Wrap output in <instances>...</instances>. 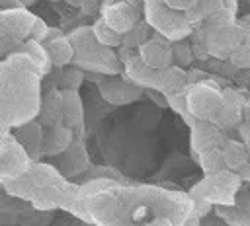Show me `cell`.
Wrapping results in <instances>:
<instances>
[{"mask_svg":"<svg viewBox=\"0 0 250 226\" xmlns=\"http://www.w3.org/2000/svg\"><path fill=\"white\" fill-rule=\"evenodd\" d=\"M223 158L229 170L232 171H240L248 162H250V152L244 144V140H234V138H227V142L223 144Z\"/></svg>","mask_w":250,"mask_h":226,"instance_id":"cell-19","label":"cell"},{"mask_svg":"<svg viewBox=\"0 0 250 226\" xmlns=\"http://www.w3.org/2000/svg\"><path fill=\"white\" fill-rule=\"evenodd\" d=\"M189 76L188 72L180 66V64H170L166 68L160 70V76H158V88L162 94H180V92H188L189 88Z\"/></svg>","mask_w":250,"mask_h":226,"instance_id":"cell-17","label":"cell"},{"mask_svg":"<svg viewBox=\"0 0 250 226\" xmlns=\"http://www.w3.org/2000/svg\"><path fill=\"white\" fill-rule=\"evenodd\" d=\"M98 90L102 94V97L109 103H115V105H125V103H131L135 99H139L141 95V86L133 84L123 72L121 76H113V74H105L98 80Z\"/></svg>","mask_w":250,"mask_h":226,"instance_id":"cell-7","label":"cell"},{"mask_svg":"<svg viewBox=\"0 0 250 226\" xmlns=\"http://www.w3.org/2000/svg\"><path fill=\"white\" fill-rule=\"evenodd\" d=\"M199 168L203 170V175H211V173H217V171H223L227 170V164H225V158H223V150L221 148H211V150H203L195 156Z\"/></svg>","mask_w":250,"mask_h":226,"instance_id":"cell-22","label":"cell"},{"mask_svg":"<svg viewBox=\"0 0 250 226\" xmlns=\"http://www.w3.org/2000/svg\"><path fill=\"white\" fill-rule=\"evenodd\" d=\"M238 175H240L242 179H246V181H250V162H248V164H246V166H244V168H242V170L238 171Z\"/></svg>","mask_w":250,"mask_h":226,"instance_id":"cell-32","label":"cell"},{"mask_svg":"<svg viewBox=\"0 0 250 226\" xmlns=\"http://www.w3.org/2000/svg\"><path fill=\"white\" fill-rule=\"evenodd\" d=\"M145 2V18L146 23L160 35L168 37L170 41H178L189 35L191 21L186 12L174 10L164 0H143Z\"/></svg>","mask_w":250,"mask_h":226,"instance_id":"cell-2","label":"cell"},{"mask_svg":"<svg viewBox=\"0 0 250 226\" xmlns=\"http://www.w3.org/2000/svg\"><path fill=\"white\" fill-rule=\"evenodd\" d=\"M49 25L39 18V16H35V19H33V25H31V31H29V37L27 39H35V41H45L47 39V35H49Z\"/></svg>","mask_w":250,"mask_h":226,"instance_id":"cell-28","label":"cell"},{"mask_svg":"<svg viewBox=\"0 0 250 226\" xmlns=\"http://www.w3.org/2000/svg\"><path fill=\"white\" fill-rule=\"evenodd\" d=\"M240 21H242V23H244V25H246V27L250 29V12H248V14H246V16H244V18H242Z\"/></svg>","mask_w":250,"mask_h":226,"instance_id":"cell-35","label":"cell"},{"mask_svg":"<svg viewBox=\"0 0 250 226\" xmlns=\"http://www.w3.org/2000/svg\"><path fill=\"white\" fill-rule=\"evenodd\" d=\"M225 8H229V10H236V0H225Z\"/></svg>","mask_w":250,"mask_h":226,"instance_id":"cell-34","label":"cell"},{"mask_svg":"<svg viewBox=\"0 0 250 226\" xmlns=\"http://www.w3.org/2000/svg\"><path fill=\"white\" fill-rule=\"evenodd\" d=\"M72 64L82 70H92L94 74H117L123 72L121 58L113 53L111 47H105L102 43L94 45L88 51H76Z\"/></svg>","mask_w":250,"mask_h":226,"instance_id":"cell-5","label":"cell"},{"mask_svg":"<svg viewBox=\"0 0 250 226\" xmlns=\"http://www.w3.org/2000/svg\"><path fill=\"white\" fill-rule=\"evenodd\" d=\"M31 162H33V158L21 146V142L14 136V132L4 131L2 144H0V175H2V179H14V177H21V175L29 173Z\"/></svg>","mask_w":250,"mask_h":226,"instance_id":"cell-4","label":"cell"},{"mask_svg":"<svg viewBox=\"0 0 250 226\" xmlns=\"http://www.w3.org/2000/svg\"><path fill=\"white\" fill-rule=\"evenodd\" d=\"M61 97H62V123L68 125L72 131H82L84 109L76 88H62Z\"/></svg>","mask_w":250,"mask_h":226,"instance_id":"cell-15","label":"cell"},{"mask_svg":"<svg viewBox=\"0 0 250 226\" xmlns=\"http://www.w3.org/2000/svg\"><path fill=\"white\" fill-rule=\"evenodd\" d=\"M104 18H105V21L111 25V27H115L119 33H127V31H131L135 25H137V12H135V8L129 4V2H125V0H119V2H113V4H109V6H105L104 8V14H102Z\"/></svg>","mask_w":250,"mask_h":226,"instance_id":"cell-14","label":"cell"},{"mask_svg":"<svg viewBox=\"0 0 250 226\" xmlns=\"http://www.w3.org/2000/svg\"><path fill=\"white\" fill-rule=\"evenodd\" d=\"M43 45L47 47L49 55H51V60L55 66L62 68L66 64H70L74 60V55H76V47L72 45V41L68 39V35H57V37H51V39H45Z\"/></svg>","mask_w":250,"mask_h":226,"instance_id":"cell-18","label":"cell"},{"mask_svg":"<svg viewBox=\"0 0 250 226\" xmlns=\"http://www.w3.org/2000/svg\"><path fill=\"white\" fill-rule=\"evenodd\" d=\"M23 53H27L31 56V60L37 64V68L41 70V74H49L51 68L55 66L53 60H51V55L47 51V47L41 43V41H35V39H25L20 47H16Z\"/></svg>","mask_w":250,"mask_h":226,"instance_id":"cell-20","label":"cell"},{"mask_svg":"<svg viewBox=\"0 0 250 226\" xmlns=\"http://www.w3.org/2000/svg\"><path fill=\"white\" fill-rule=\"evenodd\" d=\"M18 6H23V0H0V8L6 10V8H18Z\"/></svg>","mask_w":250,"mask_h":226,"instance_id":"cell-31","label":"cell"},{"mask_svg":"<svg viewBox=\"0 0 250 226\" xmlns=\"http://www.w3.org/2000/svg\"><path fill=\"white\" fill-rule=\"evenodd\" d=\"M137 53L145 58V62H148L152 68L162 70L170 64H174V55H172V41L160 33L154 31L152 37H148L146 41H143L137 47Z\"/></svg>","mask_w":250,"mask_h":226,"instance_id":"cell-11","label":"cell"},{"mask_svg":"<svg viewBox=\"0 0 250 226\" xmlns=\"http://www.w3.org/2000/svg\"><path fill=\"white\" fill-rule=\"evenodd\" d=\"M248 4H250V0H248Z\"/></svg>","mask_w":250,"mask_h":226,"instance_id":"cell-36","label":"cell"},{"mask_svg":"<svg viewBox=\"0 0 250 226\" xmlns=\"http://www.w3.org/2000/svg\"><path fill=\"white\" fill-rule=\"evenodd\" d=\"M172 55H174V64H189L193 60V51L188 43H184V39L172 41Z\"/></svg>","mask_w":250,"mask_h":226,"instance_id":"cell-26","label":"cell"},{"mask_svg":"<svg viewBox=\"0 0 250 226\" xmlns=\"http://www.w3.org/2000/svg\"><path fill=\"white\" fill-rule=\"evenodd\" d=\"M94 33H96V39L105 45V47H121L123 45V33H119L115 27H111L104 16H100L96 21H94Z\"/></svg>","mask_w":250,"mask_h":226,"instance_id":"cell-21","label":"cell"},{"mask_svg":"<svg viewBox=\"0 0 250 226\" xmlns=\"http://www.w3.org/2000/svg\"><path fill=\"white\" fill-rule=\"evenodd\" d=\"M39 76L37 64L20 49L2 60V132L39 113Z\"/></svg>","mask_w":250,"mask_h":226,"instance_id":"cell-1","label":"cell"},{"mask_svg":"<svg viewBox=\"0 0 250 226\" xmlns=\"http://www.w3.org/2000/svg\"><path fill=\"white\" fill-rule=\"evenodd\" d=\"M238 134H240V138L244 140V144H246V148H248V152H250V121H242L240 123V127H238Z\"/></svg>","mask_w":250,"mask_h":226,"instance_id":"cell-30","label":"cell"},{"mask_svg":"<svg viewBox=\"0 0 250 226\" xmlns=\"http://www.w3.org/2000/svg\"><path fill=\"white\" fill-rule=\"evenodd\" d=\"M242 115H244V119H246V121H250V99H246V101H244Z\"/></svg>","mask_w":250,"mask_h":226,"instance_id":"cell-33","label":"cell"},{"mask_svg":"<svg viewBox=\"0 0 250 226\" xmlns=\"http://www.w3.org/2000/svg\"><path fill=\"white\" fill-rule=\"evenodd\" d=\"M225 142H227L225 131L211 119H197L189 127V144H191L193 156H197L203 150L223 148Z\"/></svg>","mask_w":250,"mask_h":226,"instance_id":"cell-9","label":"cell"},{"mask_svg":"<svg viewBox=\"0 0 250 226\" xmlns=\"http://www.w3.org/2000/svg\"><path fill=\"white\" fill-rule=\"evenodd\" d=\"M242 177L238 171L232 170H223L211 175H205L203 181H199L191 189V197L195 201H207L211 205H221V207H230L234 205V195L240 187Z\"/></svg>","mask_w":250,"mask_h":226,"instance_id":"cell-3","label":"cell"},{"mask_svg":"<svg viewBox=\"0 0 250 226\" xmlns=\"http://www.w3.org/2000/svg\"><path fill=\"white\" fill-rule=\"evenodd\" d=\"M72 144V129L64 123H57L45 131V142H43V154L57 156L70 148Z\"/></svg>","mask_w":250,"mask_h":226,"instance_id":"cell-16","label":"cell"},{"mask_svg":"<svg viewBox=\"0 0 250 226\" xmlns=\"http://www.w3.org/2000/svg\"><path fill=\"white\" fill-rule=\"evenodd\" d=\"M197 0H164V4H168L170 8L174 10H180V12H188L195 6Z\"/></svg>","mask_w":250,"mask_h":226,"instance_id":"cell-29","label":"cell"},{"mask_svg":"<svg viewBox=\"0 0 250 226\" xmlns=\"http://www.w3.org/2000/svg\"><path fill=\"white\" fill-rule=\"evenodd\" d=\"M166 101H168V107H170L174 113H178V115L188 113V97H186V92L168 94V95H166Z\"/></svg>","mask_w":250,"mask_h":226,"instance_id":"cell-27","label":"cell"},{"mask_svg":"<svg viewBox=\"0 0 250 226\" xmlns=\"http://www.w3.org/2000/svg\"><path fill=\"white\" fill-rule=\"evenodd\" d=\"M68 39L72 41V45L76 47V51H88L92 49L94 45H98L100 41L96 39V33H94V25H82V27H76L68 33Z\"/></svg>","mask_w":250,"mask_h":226,"instance_id":"cell-24","label":"cell"},{"mask_svg":"<svg viewBox=\"0 0 250 226\" xmlns=\"http://www.w3.org/2000/svg\"><path fill=\"white\" fill-rule=\"evenodd\" d=\"M123 74L137 86H141L143 90H150V88H158V76L160 70L152 68L148 62H145V58L139 53H131L125 60H123Z\"/></svg>","mask_w":250,"mask_h":226,"instance_id":"cell-12","label":"cell"},{"mask_svg":"<svg viewBox=\"0 0 250 226\" xmlns=\"http://www.w3.org/2000/svg\"><path fill=\"white\" fill-rule=\"evenodd\" d=\"M229 60L236 68H250V39L244 41V43H240V45H236L230 51Z\"/></svg>","mask_w":250,"mask_h":226,"instance_id":"cell-25","label":"cell"},{"mask_svg":"<svg viewBox=\"0 0 250 226\" xmlns=\"http://www.w3.org/2000/svg\"><path fill=\"white\" fill-rule=\"evenodd\" d=\"M188 111L197 119H211L223 101V90L211 82H193L188 92Z\"/></svg>","mask_w":250,"mask_h":226,"instance_id":"cell-6","label":"cell"},{"mask_svg":"<svg viewBox=\"0 0 250 226\" xmlns=\"http://www.w3.org/2000/svg\"><path fill=\"white\" fill-rule=\"evenodd\" d=\"M225 8V0H197L195 6L191 10L186 12V16L189 18V21H197L203 18H211L213 14H217L219 10Z\"/></svg>","mask_w":250,"mask_h":226,"instance_id":"cell-23","label":"cell"},{"mask_svg":"<svg viewBox=\"0 0 250 226\" xmlns=\"http://www.w3.org/2000/svg\"><path fill=\"white\" fill-rule=\"evenodd\" d=\"M244 101H246V97L238 90L225 88L223 90V101H221L219 109L215 111V115L211 117V121L217 123L223 131L238 129L240 123L244 121V115H242Z\"/></svg>","mask_w":250,"mask_h":226,"instance_id":"cell-8","label":"cell"},{"mask_svg":"<svg viewBox=\"0 0 250 226\" xmlns=\"http://www.w3.org/2000/svg\"><path fill=\"white\" fill-rule=\"evenodd\" d=\"M14 136L21 142V146L29 152V156L33 160H37L43 154V142H45V129L41 123H37L35 119L25 121L18 127L12 129Z\"/></svg>","mask_w":250,"mask_h":226,"instance_id":"cell-13","label":"cell"},{"mask_svg":"<svg viewBox=\"0 0 250 226\" xmlns=\"http://www.w3.org/2000/svg\"><path fill=\"white\" fill-rule=\"evenodd\" d=\"M33 19H35V14H31V12L25 10L23 6L0 10V27H2V35L12 37L14 41H25V39L29 37Z\"/></svg>","mask_w":250,"mask_h":226,"instance_id":"cell-10","label":"cell"}]
</instances>
